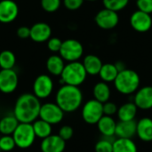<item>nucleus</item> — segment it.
I'll return each mask as SVG.
<instances>
[{
  "label": "nucleus",
  "mask_w": 152,
  "mask_h": 152,
  "mask_svg": "<svg viewBox=\"0 0 152 152\" xmlns=\"http://www.w3.org/2000/svg\"><path fill=\"white\" fill-rule=\"evenodd\" d=\"M41 108L40 100L33 94H23L15 102L12 114L20 123L32 124L38 118Z\"/></svg>",
  "instance_id": "1"
},
{
  "label": "nucleus",
  "mask_w": 152,
  "mask_h": 152,
  "mask_svg": "<svg viewBox=\"0 0 152 152\" xmlns=\"http://www.w3.org/2000/svg\"><path fill=\"white\" fill-rule=\"evenodd\" d=\"M55 102L64 113L75 112L83 103V93L78 86L62 85L56 93Z\"/></svg>",
  "instance_id": "2"
},
{
  "label": "nucleus",
  "mask_w": 152,
  "mask_h": 152,
  "mask_svg": "<svg viewBox=\"0 0 152 152\" xmlns=\"http://www.w3.org/2000/svg\"><path fill=\"white\" fill-rule=\"evenodd\" d=\"M113 83L116 90L119 94L124 95H130L134 94L139 89L141 78L136 71L126 69L118 72Z\"/></svg>",
  "instance_id": "3"
},
{
  "label": "nucleus",
  "mask_w": 152,
  "mask_h": 152,
  "mask_svg": "<svg viewBox=\"0 0 152 152\" xmlns=\"http://www.w3.org/2000/svg\"><path fill=\"white\" fill-rule=\"evenodd\" d=\"M60 77L63 85L79 86L86 81L87 73L83 66V63L77 61L65 64Z\"/></svg>",
  "instance_id": "4"
},
{
  "label": "nucleus",
  "mask_w": 152,
  "mask_h": 152,
  "mask_svg": "<svg viewBox=\"0 0 152 152\" xmlns=\"http://www.w3.org/2000/svg\"><path fill=\"white\" fill-rule=\"evenodd\" d=\"M12 135L16 147L21 150L30 148L37 138L32 124L29 123H20Z\"/></svg>",
  "instance_id": "5"
},
{
  "label": "nucleus",
  "mask_w": 152,
  "mask_h": 152,
  "mask_svg": "<svg viewBox=\"0 0 152 152\" xmlns=\"http://www.w3.org/2000/svg\"><path fill=\"white\" fill-rule=\"evenodd\" d=\"M103 115V104L95 99L87 101L82 107V118L89 125H96Z\"/></svg>",
  "instance_id": "6"
},
{
  "label": "nucleus",
  "mask_w": 152,
  "mask_h": 152,
  "mask_svg": "<svg viewBox=\"0 0 152 152\" xmlns=\"http://www.w3.org/2000/svg\"><path fill=\"white\" fill-rule=\"evenodd\" d=\"M84 53V47L82 44L76 39H67L62 41L60 56L69 62L77 61Z\"/></svg>",
  "instance_id": "7"
},
{
  "label": "nucleus",
  "mask_w": 152,
  "mask_h": 152,
  "mask_svg": "<svg viewBox=\"0 0 152 152\" xmlns=\"http://www.w3.org/2000/svg\"><path fill=\"white\" fill-rule=\"evenodd\" d=\"M64 114V111L57 105L56 102H45L41 104L38 118L53 126L62 121Z\"/></svg>",
  "instance_id": "8"
},
{
  "label": "nucleus",
  "mask_w": 152,
  "mask_h": 152,
  "mask_svg": "<svg viewBox=\"0 0 152 152\" xmlns=\"http://www.w3.org/2000/svg\"><path fill=\"white\" fill-rule=\"evenodd\" d=\"M33 94L39 100L48 98L53 91V81L50 76L42 74L36 77L33 83Z\"/></svg>",
  "instance_id": "9"
},
{
  "label": "nucleus",
  "mask_w": 152,
  "mask_h": 152,
  "mask_svg": "<svg viewBox=\"0 0 152 152\" xmlns=\"http://www.w3.org/2000/svg\"><path fill=\"white\" fill-rule=\"evenodd\" d=\"M94 20L99 28L109 30L117 27L119 22V16L117 12L103 8L96 13Z\"/></svg>",
  "instance_id": "10"
},
{
  "label": "nucleus",
  "mask_w": 152,
  "mask_h": 152,
  "mask_svg": "<svg viewBox=\"0 0 152 152\" xmlns=\"http://www.w3.org/2000/svg\"><path fill=\"white\" fill-rule=\"evenodd\" d=\"M18 84V74L13 69L0 70V92L5 94H12L16 90Z\"/></svg>",
  "instance_id": "11"
},
{
  "label": "nucleus",
  "mask_w": 152,
  "mask_h": 152,
  "mask_svg": "<svg viewBox=\"0 0 152 152\" xmlns=\"http://www.w3.org/2000/svg\"><path fill=\"white\" fill-rule=\"evenodd\" d=\"M130 24L135 31L140 33H145L151 28V15L137 10L131 15Z\"/></svg>",
  "instance_id": "12"
},
{
  "label": "nucleus",
  "mask_w": 152,
  "mask_h": 152,
  "mask_svg": "<svg viewBox=\"0 0 152 152\" xmlns=\"http://www.w3.org/2000/svg\"><path fill=\"white\" fill-rule=\"evenodd\" d=\"M134 103L142 110L152 109V86H146L139 88L134 94Z\"/></svg>",
  "instance_id": "13"
},
{
  "label": "nucleus",
  "mask_w": 152,
  "mask_h": 152,
  "mask_svg": "<svg viewBox=\"0 0 152 152\" xmlns=\"http://www.w3.org/2000/svg\"><path fill=\"white\" fill-rule=\"evenodd\" d=\"M19 13V7L12 0L0 1V22L10 23L13 21Z\"/></svg>",
  "instance_id": "14"
},
{
  "label": "nucleus",
  "mask_w": 152,
  "mask_h": 152,
  "mask_svg": "<svg viewBox=\"0 0 152 152\" xmlns=\"http://www.w3.org/2000/svg\"><path fill=\"white\" fill-rule=\"evenodd\" d=\"M66 148V142L58 134H51L42 140L40 150L42 152H63Z\"/></svg>",
  "instance_id": "15"
},
{
  "label": "nucleus",
  "mask_w": 152,
  "mask_h": 152,
  "mask_svg": "<svg viewBox=\"0 0 152 152\" xmlns=\"http://www.w3.org/2000/svg\"><path fill=\"white\" fill-rule=\"evenodd\" d=\"M52 28L45 22H37L30 28V38L37 43L47 42L51 37Z\"/></svg>",
  "instance_id": "16"
},
{
  "label": "nucleus",
  "mask_w": 152,
  "mask_h": 152,
  "mask_svg": "<svg viewBox=\"0 0 152 152\" xmlns=\"http://www.w3.org/2000/svg\"><path fill=\"white\" fill-rule=\"evenodd\" d=\"M136 125L137 122L135 120L118 122L115 131V136L117 138L132 139L136 135Z\"/></svg>",
  "instance_id": "17"
},
{
  "label": "nucleus",
  "mask_w": 152,
  "mask_h": 152,
  "mask_svg": "<svg viewBox=\"0 0 152 152\" xmlns=\"http://www.w3.org/2000/svg\"><path fill=\"white\" fill-rule=\"evenodd\" d=\"M136 135L144 142H152V118L144 117L137 122Z\"/></svg>",
  "instance_id": "18"
},
{
  "label": "nucleus",
  "mask_w": 152,
  "mask_h": 152,
  "mask_svg": "<svg viewBox=\"0 0 152 152\" xmlns=\"http://www.w3.org/2000/svg\"><path fill=\"white\" fill-rule=\"evenodd\" d=\"M99 132L103 137H114L117 126V122L111 116L103 115L97 122ZM116 137V136H115Z\"/></svg>",
  "instance_id": "19"
},
{
  "label": "nucleus",
  "mask_w": 152,
  "mask_h": 152,
  "mask_svg": "<svg viewBox=\"0 0 152 152\" xmlns=\"http://www.w3.org/2000/svg\"><path fill=\"white\" fill-rule=\"evenodd\" d=\"M82 63L87 75H91V76L99 75V72L103 64L102 60L94 54L86 55L84 58V61Z\"/></svg>",
  "instance_id": "20"
},
{
  "label": "nucleus",
  "mask_w": 152,
  "mask_h": 152,
  "mask_svg": "<svg viewBox=\"0 0 152 152\" xmlns=\"http://www.w3.org/2000/svg\"><path fill=\"white\" fill-rule=\"evenodd\" d=\"M138 108L134 102H128L122 104L118 109V118L119 121H131L134 120L137 115Z\"/></svg>",
  "instance_id": "21"
},
{
  "label": "nucleus",
  "mask_w": 152,
  "mask_h": 152,
  "mask_svg": "<svg viewBox=\"0 0 152 152\" xmlns=\"http://www.w3.org/2000/svg\"><path fill=\"white\" fill-rule=\"evenodd\" d=\"M93 94H94V99L97 100L102 103H104L110 101L111 95L110 87L109 86L108 83H105L103 81L98 82L94 85L93 88Z\"/></svg>",
  "instance_id": "22"
},
{
  "label": "nucleus",
  "mask_w": 152,
  "mask_h": 152,
  "mask_svg": "<svg viewBox=\"0 0 152 152\" xmlns=\"http://www.w3.org/2000/svg\"><path fill=\"white\" fill-rule=\"evenodd\" d=\"M20 122L13 114H9L0 119V134L2 135H12Z\"/></svg>",
  "instance_id": "23"
},
{
  "label": "nucleus",
  "mask_w": 152,
  "mask_h": 152,
  "mask_svg": "<svg viewBox=\"0 0 152 152\" xmlns=\"http://www.w3.org/2000/svg\"><path fill=\"white\" fill-rule=\"evenodd\" d=\"M64 66V60L60 56V54H53L46 61V69L53 76H61Z\"/></svg>",
  "instance_id": "24"
},
{
  "label": "nucleus",
  "mask_w": 152,
  "mask_h": 152,
  "mask_svg": "<svg viewBox=\"0 0 152 152\" xmlns=\"http://www.w3.org/2000/svg\"><path fill=\"white\" fill-rule=\"evenodd\" d=\"M32 126H33V130L36 134V137L42 139V140L48 137L53 133L52 125H50L49 123L40 118L36 119L32 123Z\"/></svg>",
  "instance_id": "25"
},
{
  "label": "nucleus",
  "mask_w": 152,
  "mask_h": 152,
  "mask_svg": "<svg viewBox=\"0 0 152 152\" xmlns=\"http://www.w3.org/2000/svg\"><path fill=\"white\" fill-rule=\"evenodd\" d=\"M112 152H138L137 146L132 139L116 138Z\"/></svg>",
  "instance_id": "26"
},
{
  "label": "nucleus",
  "mask_w": 152,
  "mask_h": 152,
  "mask_svg": "<svg viewBox=\"0 0 152 152\" xmlns=\"http://www.w3.org/2000/svg\"><path fill=\"white\" fill-rule=\"evenodd\" d=\"M118 74V71L114 63L102 64V67L99 72V76H100L102 81H103L105 83L114 82Z\"/></svg>",
  "instance_id": "27"
},
{
  "label": "nucleus",
  "mask_w": 152,
  "mask_h": 152,
  "mask_svg": "<svg viewBox=\"0 0 152 152\" xmlns=\"http://www.w3.org/2000/svg\"><path fill=\"white\" fill-rule=\"evenodd\" d=\"M16 63V57L12 51L4 50L0 53V68L1 69H12Z\"/></svg>",
  "instance_id": "28"
},
{
  "label": "nucleus",
  "mask_w": 152,
  "mask_h": 152,
  "mask_svg": "<svg viewBox=\"0 0 152 152\" xmlns=\"http://www.w3.org/2000/svg\"><path fill=\"white\" fill-rule=\"evenodd\" d=\"M117 137H103L102 139L99 140L95 146V152H112L113 151V142Z\"/></svg>",
  "instance_id": "29"
},
{
  "label": "nucleus",
  "mask_w": 152,
  "mask_h": 152,
  "mask_svg": "<svg viewBox=\"0 0 152 152\" xmlns=\"http://www.w3.org/2000/svg\"><path fill=\"white\" fill-rule=\"evenodd\" d=\"M129 3V0H102L104 8L114 12H119L125 9Z\"/></svg>",
  "instance_id": "30"
},
{
  "label": "nucleus",
  "mask_w": 152,
  "mask_h": 152,
  "mask_svg": "<svg viewBox=\"0 0 152 152\" xmlns=\"http://www.w3.org/2000/svg\"><path fill=\"white\" fill-rule=\"evenodd\" d=\"M16 147L12 135H2L0 137V151L4 152L12 151Z\"/></svg>",
  "instance_id": "31"
},
{
  "label": "nucleus",
  "mask_w": 152,
  "mask_h": 152,
  "mask_svg": "<svg viewBox=\"0 0 152 152\" xmlns=\"http://www.w3.org/2000/svg\"><path fill=\"white\" fill-rule=\"evenodd\" d=\"M41 7L47 12H56L61 6V0H41Z\"/></svg>",
  "instance_id": "32"
},
{
  "label": "nucleus",
  "mask_w": 152,
  "mask_h": 152,
  "mask_svg": "<svg viewBox=\"0 0 152 152\" xmlns=\"http://www.w3.org/2000/svg\"><path fill=\"white\" fill-rule=\"evenodd\" d=\"M62 45V41L58 37H50L47 40V48L53 53H59Z\"/></svg>",
  "instance_id": "33"
},
{
  "label": "nucleus",
  "mask_w": 152,
  "mask_h": 152,
  "mask_svg": "<svg viewBox=\"0 0 152 152\" xmlns=\"http://www.w3.org/2000/svg\"><path fill=\"white\" fill-rule=\"evenodd\" d=\"M73 134H74V130L70 126H62L60 128L58 134V135L65 142L70 140L73 137Z\"/></svg>",
  "instance_id": "34"
},
{
  "label": "nucleus",
  "mask_w": 152,
  "mask_h": 152,
  "mask_svg": "<svg viewBox=\"0 0 152 152\" xmlns=\"http://www.w3.org/2000/svg\"><path fill=\"white\" fill-rule=\"evenodd\" d=\"M136 6L139 11L151 14L152 0H136Z\"/></svg>",
  "instance_id": "35"
},
{
  "label": "nucleus",
  "mask_w": 152,
  "mask_h": 152,
  "mask_svg": "<svg viewBox=\"0 0 152 152\" xmlns=\"http://www.w3.org/2000/svg\"><path fill=\"white\" fill-rule=\"evenodd\" d=\"M103 104V114L106 116H113L115 114H117L118 112V106L115 102H106Z\"/></svg>",
  "instance_id": "36"
},
{
  "label": "nucleus",
  "mask_w": 152,
  "mask_h": 152,
  "mask_svg": "<svg viewBox=\"0 0 152 152\" xmlns=\"http://www.w3.org/2000/svg\"><path fill=\"white\" fill-rule=\"evenodd\" d=\"M85 0H63L64 6L70 11L78 10L84 4Z\"/></svg>",
  "instance_id": "37"
},
{
  "label": "nucleus",
  "mask_w": 152,
  "mask_h": 152,
  "mask_svg": "<svg viewBox=\"0 0 152 152\" xmlns=\"http://www.w3.org/2000/svg\"><path fill=\"white\" fill-rule=\"evenodd\" d=\"M17 36L21 39H26L30 37V28L21 26L17 29Z\"/></svg>",
  "instance_id": "38"
},
{
  "label": "nucleus",
  "mask_w": 152,
  "mask_h": 152,
  "mask_svg": "<svg viewBox=\"0 0 152 152\" xmlns=\"http://www.w3.org/2000/svg\"><path fill=\"white\" fill-rule=\"evenodd\" d=\"M114 64H115V66H116V68H117V69H118V72H120V71H122V70H124V69H126L125 62H123L121 61H118L115 62Z\"/></svg>",
  "instance_id": "39"
},
{
  "label": "nucleus",
  "mask_w": 152,
  "mask_h": 152,
  "mask_svg": "<svg viewBox=\"0 0 152 152\" xmlns=\"http://www.w3.org/2000/svg\"><path fill=\"white\" fill-rule=\"evenodd\" d=\"M86 1H91V2H93V1H96V0H86Z\"/></svg>",
  "instance_id": "40"
}]
</instances>
